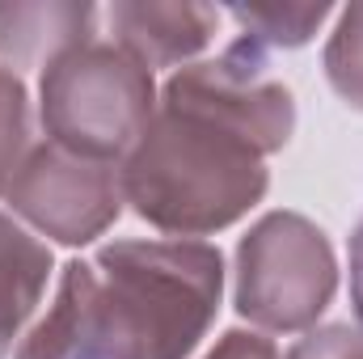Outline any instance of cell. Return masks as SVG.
Here are the masks:
<instances>
[{
    "mask_svg": "<svg viewBox=\"0 0 363 359\" xmlns=\"http://www.w3.org/2000/svg\"><path fill=\"white\" fill-rule=\"evenodd\" d=\"M220 250L203 241H114L64 267L17 359H186L220 309Z\"/></svg>",
    "mask_w": 363,
    "mask_h": 359,
    "instance_id": "6da1fadb",
    "label": "cell"
},
{
    "mask_svg": "<svg viewBox=\"0 0 363 359\" xmlns=\"http://www.w3.org/2000/svg\"><path fill=\"white\" fill-rule=\"evenodd\" d=\"M267 148L211 106L165 85V101L123 165V194L165 233H216L267 190Z\"/></svg>",
    "mask_w": 363,
    "mask_h": 359,
    "instance_id": "7a4b0ae2",
    "label": "cell"
},
{
    "mask_svg": "<svg viewBox=\"0 0 363 359\" xmlns=\"http://www.w3.org/2000/svg\"><path fill=\"white\" fill-rule=\"evenodd\" d=\"M152 123V72L114 43H81L43 77V127L51 144L110 161L135 148Z\"/></svg>",
    "mask_w": 363,
    "mask_h": 359,
    "instance_id": "3957f363",
    "label": "cell"
},
{
    "mask_svg": "<svg viewBox=\"0 0 363 359\" xmlns=\"http://www.w3.org/2000/svg\"><path fill=\"white\" fill-rule=\"evenodd\" d=\"M334 283L330 241L296 211L267 216L237 250V309L262 330L313 326L325 313Z\"/></svg>",
    "mask_w": 363,
    "mask_h": 359,
    "instance_id": "277c9868",
    "label": "cell"
},
{
    "mask_svg": "<svg viewBox=\"0 0 363 359\" xmlns=\"http://www.w3.org/2000/svg\"><path fill=\"white\" fill-rule=\"evenodd\" d=\"M4 199L47 237L64 245H85L118 216L123 174L60 144H38L21 157L17 174L4 186Z\"/></svg>",
    "mask_w": 363,
    "mask_h": 359,
    "instance_id": "5b68a950",
    "label": "cell"
},
{
    "mask_svg": "<svg viewBox=\"0 0 363 359\" xmlns=\"http://www.w3.org/2000/svg\"><path fill=\"white\" fill-rule=\"evenodd\" d=\"M220 13L203 4H114L110 26L118 47L131 51L148 72L190 60L216 34Z\"/></svg>",
    "mask_w": 363,
    "mask_h": 359,
    "instance_id": "8992f818",
    "label": "cell"
},
{
    "mask_svg": "<svg viewBox=\"0 0 363 359\" xmlns=\"http://www.w3.org/2000/svg\"><path fill=\"white\" fill-rule=\"evenodd\" d=\"M89 4H0V55L17 68L55 64L64 51L89 43Z\"/></svg>",
    "mask_w": 363,
    "mask_h": 359,
    "instance_id": "52a82bcc",
    "label": "cell"
},
{
    "mask_svg": "<svg viewBox=\"0 0 363 359\" xmlns=\"http://www.w3.org/2000/svg\"><path fill=\"white\" fill-rule=\"evenodd\" d=\"M51 275V254L9 216H0V359L9 355L17 330L38 309Z\"/></svg>",
    "mask_w": 363,
    "mask_h": 359,
    "instance_id": "ba28073f",
    "label": "cell"
},
{
    "mask_svg": "<svg viewBox=\"0 0 363 359\" xmlns=\"http://www.w3.org/2000/svg\"><path fill=\"white\" fill-rule=\"evenodd\" d=\"M330 17L325 4H250V9H233V21L241 26V38L254 43L258 51L267 47H300L313 38V30Z\"/></svg>",
    "mask_w": 363,
    "mask_h": 359,
    "instance_id": "9c48e42d",
    "label": "cell"
},
{
    "mask_svg": "<svg viewBox=\"0 0 363 359\" xmlns=\"http://www.w3.org/2000/svg\"><path fill=\"white\" fill-rule=\"evenodd\" d=\"M325 72H330V85L363 110V4H351L342 13L325 47Z\"/></svg>",
    "mask_w": 363,
    "mask_h": 359,
    "instance_id": "30bf717a",
    "label": "cell"
},
{
    "mask_svg": "<svg viewBox=\"0 0 363 359\" xmlns=\"http://www.w3.org/2000/svg\"><path fill=\"white\" fill-rule=\"evenodd\" d=\"M30 153V106H26V89L21 81L0 68V194L9 178L17 174L21 157Z\"/></svg>",
    "mask_w": 363,
    "mask_h": 359,
    "instance_id": "8fae6325",
    "label": "cell"
},
{
    "mask_svg": "<svg viewBox=\"0 0 363 359\" xmlns=\"http://www.w3.org/2000/svg\"><path fill=\"white\" fill-rule=\"evenodd\" d=\"M287 359H363V330H351V326L317 330L300 338Z\"/></svg>",
    "mask_w": 363,
    "mask_h": 359,
    "instance_id": "7c38bea8",
    "label": "cell"
},
{
    "mask_svg": "<svg viewBox=\"0 0 363 359\" xmlns=\"http://www.w3.org/2000/svg\"><path fill=\"white\" fill-rule=\"evenodd\" d=\"M207 359H279V351H274L267 338H258V334L233 330V334L220 338V347H216Z\"/></svg>",
    "mask_w": 363,
    "mask_h": 359,
    "instance_id": "4fadbf2b",
    "label": "cell"
},
{
    "mask_svg": "<svg viewBox=\"0 0 363 359\" xmlns=\"http://www.w3.org/2000/svg\"><path fill=\"white\" fill-rule=\"evenodd\" d=\"M351 300H355V313L363 321V220L351 233Z\"/></svg>",
    "mask_w": 363,
    "mask_h": 359,
    "instance_id": "5bb4252c",
    "label": "cell"
}]
</instances>
